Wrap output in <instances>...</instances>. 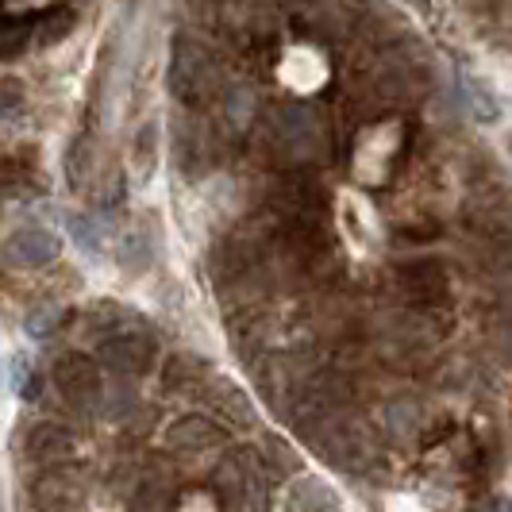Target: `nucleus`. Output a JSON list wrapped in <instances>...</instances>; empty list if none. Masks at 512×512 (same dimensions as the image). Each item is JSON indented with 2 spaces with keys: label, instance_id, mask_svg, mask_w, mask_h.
I'll return each instance as SVG.
<instances>
[{
  "label": "nucleus",
  "instance_id": "423d86ee",
  "mask_svg": "<svg viewBox=\"0 0 512 512\" xmlns=\"http://www.w3.org/2000/svg\"><path fill=\"white\" fill-rule=\"evenodd\" d=\"M224 436L228 432L216 420H208V416H185V420H178L170 428V443L174 447H208V443H220Z\"/></svg>",
  "mask_w": 512,
  "mask_h": 512
},
{
  "label": "nucleus",
  "instance_id": "0eeeda50",
  "mask_svg": "<svg viewBox=\"0 0 512 512\" xmlns=\"http://www.w3.org/2000/svg\"><path fill=\"white\" fill-rule=\"evenodd\" d=\"M170 489L162 486H143L135 497H131V509L128 512H170Z\"/></svg>",
  "mask_w": 512,
  "mask_h": 512
},
{
  "label": "nucleus",
  "instance_id": "f03ea898",
  "mask_svg": "<svg viewBox=\"0 0 512 512\" xmlns=\"http://www.w3.org/2000/svg\"><path fill=\"white\" fill-rule=\"evenodd\" d=\"M101 359L112 374H147L154 362V339L139 332H120L101 343Z\"/></svg>",
  "mask_w": 512,
  "mask_h": 512
},
{
  "label": "nucleus",
  "instance_id": "7ed1b4c3",
  "mask_svg": "<svg viewBox=\"0 0 512 512\" xmlns=\"http://www.w3.org/2000/svg\"><path fill=\"white\" fill-rule=\"evenodd\" d=\"M58 258V239L43 228H24L16 231L8 243H4V262L8 266H20V270H39Z\"/></svg>",
  "mask_w": 512,
  "mask_h": 512
},
{
  "label": "nucleus",
  "instance_id": "20e7f679",
  "mask_svg": "<svg viewBox=\"0 0 512 512\" xmlns=\"http://www.w3.org/2000/svg\"><path fill=\"white\" fill-rule=\"evenodd\" d=\"M54 382L74 405H85V401L97 397V374L85 359H62L54 366Z\"/></svg>",
  "mask_w": 512,
  "mask_h": 512
},
{
  "label": "nucleus",
  "instance_id": "39448f33",
  "mask_svg": "<svg viewBox=\"0 0 512 512\" xmlns=\"http://www.w3.org/2000/svg\"><path fill=\"white\" fill-rule=\"evenodd\" d=\"M74 451V436L62 428V424H39V428H31L27 432V455L31 459H62V455H70Z\"/></svg>",
  "mask_w": 512,
  "mask_h": 512
},
{
  "label": "nucleus",
  "instance_id": "f257e3e1",
  "mask_svg": "<svg viewBox=\"0 0 512 512\" xmlns=\"http://www.w3.org/2000/svg\"><path fill=\"white\" fill-rule=\"evenodd\" d=\"M170 81H174V93L189 104H201L205 97H216V89H220L216 66L208 62L205 51H201L193 39H178V43H174Z\"/></svg>",
  "mask_w": 512,
  "mask_h": 512
}]
</instances>
